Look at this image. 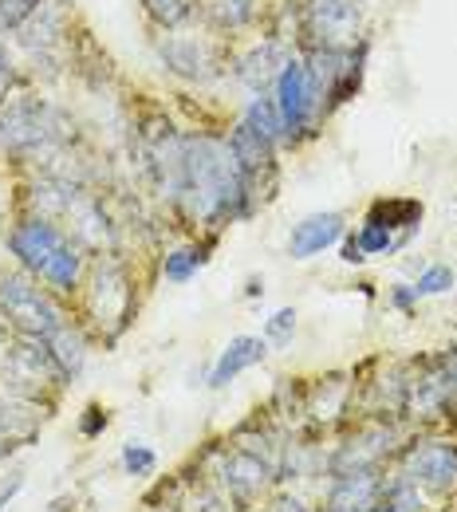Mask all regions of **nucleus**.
I'll return each mask as SVG.
<instances>
[{"label":"nucleus","mask_w":457,"mask_h":512,"mask_svg":"<svg viewBox=\"0 0 457 512\" xmlns=\"http://www.w3.org/2000/svg\"><path fill=\"white\" fill-rule=\"evenodd\" d=\"M0 150H4V130H0Z\"/></svg>","instance_id":"4c0bfd02"},{"label":"nucleus","mask_w":457,"mask_h":512,"mask_svg":"<svg viewBox=\"0 0 457 512\" xmlns=\"http://www.w3.org/2000/svg\"><path fill=\"white\" fill-rule=\"evenodd\" d=\"M142 8L158 28H182L194 20L197 0H142Z\"/></svg>","instance_id":"5701e85b"},{"label":"nucleus","mask_w":457,"mask_h":512,"mask_svg":"<svg viewBox=\"0 0 457 512\" xmlns=\"http://www.w3.org/2000/svg\"><path fill=\"white\" fill-rule=\"evenodd\" d=\"M367 221H375V225H383V229H406V233H414L418 229V221H422V201H410V197H391V201H375L371 205V213H367Z\"/></svg>","instance_id":"aec40b11"},{"label":"nucleus","mask_w":457,"mask_h":512,"mask_svg":"<svg viewBox=\"0 0 457 512\" xmlns=\"http://www.w3.org/2000/svg\"><path fill=\"white\" fill-rule=\"evenodd\" d=\"M391 304L398 312H410L414 304H418V292H414V284H394L391 288Z\"/></svg>","instance_id":"2f4dec72"},{"label":"nucleus","mask_w":457,"mask_h":512,"mask_svg":"<svg viewBox=\"0 0 457 512\" xmlns=\"http://www.w3.org/2000/svg\"><path fill=\"white\" fill-rule=\"evenodd\" d=\"M209 461H217V469H213V485L221 489V497L233 505V509H249L257 497H261L264 489H268V481L276 477V469L261 461L257 453H249V449L241 446H217L209 449Z\"/></svg>","instance_id":"6e6552de"},{"label":"nucleus","mask_w":457,"mask_h":512,"mask_svg":"<svg viewBox=\"0 0 457 512\" xmlns=\"http://www.w3.org/2000/svg\"><path fill=\"white\" fill-rule=\"evenodd\" d=\"M0 130H4V150H12V154H56L71 138L64 115L36 95L4 103Z\"/></svg>","instance_id":"20e7f679"},{"label":"nucleus","mask_w":457,"mask_h":512,"mask_svg":"<svg viewBox=\"0 0 457 512\" xmlns=\"http://www.w3.org/2000/svg\"><path fill=\"white\" fill-rule=\"evenodd\" d=\"M44 347H48V355L56 359V367H60V375L64 379H75L79 371H83V363H87V343H83V335H79V327H56L48 339H44Z\"/></svg>","instance_id":"6ab92c4d"},{"label":"nucleus","mask_w":457,"mask_h":512,"mask_svg":"<svg viewBox=\"0 0 457 512\" xmlns=\"http://www.w3.org/2000/svg\"><path fill=\"white\" fill-rule=\"evenodd\" d=\"M245 123L264 134L268 142H280L284 138V123H280V111H276V103L268 99V95H257L249 107H245Z\"/></svg>","instance_id":"393cba45"},{"label":"nucleus","mask_w":457,"mask_h":512,"mask_svg":"<svg viewBox=\"0 0 457 512\" xmlns=\"http://www.w3.org/2000/svg\"><path fill=\"white\" fill-rule=\"evenodd\" d=\"M107 430V410L99 406V402H91L87 410H83V418H79V434L83 438H99Z\"/></svg>","instance_id":"7c9ffc66"},{"label":"nucleus","mask_w":457,"mask_h":512,"mask_svg":"<svg viewBox=\"0 0 457 512\" xmlns=\"http://www.w3.org/2000/svg\"><path fill=\"white\" fill-rule=\"evenodd\" d=\"M339 256H343L347 264H363V260H367V256H363V249H359V241H355V237H347V241H343V249H339Z\"/></svg>","instance_id":"72a5a7b5"},{"label":"nucleus","mask_w":457,"mask_h":512,"mask_svg":"<svg viewBox=\"0 0 457 512\" xmlns=\"http://www.w3.org/2000/svg\"><path fill=\"white\" fill-rule=\"evenodd\" d=\"M162 52V64L170 67L174 75L182 79H194V83H209L221 75V56L209 40H197V36H166L158 44Z\"/></svg>","instance_id":"9b49d317"},{"label":"nucleus","mask_w":457,"mask_h":512,"mask_svg":"<svg viewBox=\"0 0 457 512\" xmlns=\"http://www.w3.org/2000/svg\"><path fill=\"white\" fill-rule=\"evenodd\" d=\"M20 489H24V477H12L8 485H0V512H4L8 505H12V497H16Z\"/></svg>","instance_id":"473e14b6"},{"label":"nucleus","mask_w":457,"mask_h":512,"mask_svg":"<svg viewBox=\"0 0 457 512\" xmlns=\"http://www.w3.org/2000/svg\"><path fill=\"white\" fill-rule=\"evenodd\" d=\"M276 512H312V509H308L300 497H280V501H276Z\"/></svg>","instance_id":"f704fd0d"},{"label":"nucleus","mask_w":457,"mask_h":512,"mask_svg":"<svg viewBox=\"0 0 457 512\" xmlns=\"http://www.w3.org/2000/svg\"><path fill=\"white\" fill-rule=\"evenodd\" d=\"M8 71H16V67H12V56H8V48L0 44V75H8Z\"/></svg>","instance_id":"e433bc0d"},{"label":"nucleus","mask_w":457,"mask_h":512,"mask_svg":"<svg viewBox=\"0 0 457 512\" xmlns=\"http://www.w3.org/2000/svg\"><path fill=\"white\" fill-rule=\"evenodd\" d=\"M154 465H158V457H154V449L150 446H123V469L131 473V477H150L154 473Z\"/></svg>","instance_id":"c85d7f7f"},{"label":"nucleus","mask_w":457,"mask_h":512,"mask_svg":"<svg viewBox=\"0 0 457 512\" xmlns=\"http://www.w3.org/2000/svg\"><path fill=\"white\" fill-rule=\"evenodd\" d=\"M402 473L430 493H450L457 485V446L446 438H422L402 449Z\"/></svg>","instance_id":"9d476101"},{"label":"nucleus","mask_w":457,"mask_h":512,"mask_svg":"<svg viewBox=\"0 0 457 512\" xmlns=\"http://www.w3.org/2000/svg\"><path fill=\"white\" fill-rule=\"evenodd\" d=\"M182 213L197 225H221L249 217V197H245V174L229 150V142H217L209 134L186 138L182 146V186L178 197Z\"/></svg>","instance_id":"f257e3e1"},{"label":"nucleus","mask_w":457,"mask_h":512,"mask_svg":"<svg viewBox=\"0 0 457 512\" xmlns=\"http://www.w3.org/2000/svg\"><path fill=\"white\" fill-rule=\"evenodd\" d=\"M209 245L213 241H205V245H190V249H174V253H166V264H162V272H166V280L170 284H186L190 276H194L197 268L209 260Z\"/></svg>","instance_id":"4be33fe9"},{"label":"nucleus","mask_w":457,"mask_h":512,"mask_svg":"<svg viewBox=\"0 0 457 512\" xmlns=\"http://www.w3.org/2000/svg\"><path fill=\"white\" fill-rule=\"evenodd\" d=\"M253 16H257V4H253V0H213V4H209V20H213V28H221V32H237V28H245Z\"/></svg>","instance_id":"b1692460"},{"label":"nucleus","mask_w":457,"mask_h":512,"mask_svg":"<svg viewBox=\"0 0 457 512\" xmlns=\"http://www.w3.org/2000/svg\"><path fill=\"white\" fill-rule=\"evenodd\" d=\"M375 512H422V489L406 473L383 477V493H379Z\"/></svg>","instance_id":"412c9836"},{"label":"nucleus","mask_w":457,"mask_h":512,"mask_svg":"<svg viewBox=\"0 0 457 512\" xmlns=\"http://www.w3.org/2000/svg\"><path fill=\"white\" fill-rule=\"evenodd\" d=\"M60 40H64V8L44 0V4L32 12V20L20 28V44L32 48V52H48V48H56Z\"/></svg>","instance_id":"a211bd4d"},{"label":"nucleus","mask_w":457,"mask_h":512,"mask_svg":"<svg viewBox=\"0 0 457 512\" xmlns=\"http://www.w3.org/2000/svg\"><path fill=\"white\" fill-rule=\"evenodd\" d=\"M391 449H394V430L387 422H371V426H363L347 446H339V453L331 457V473L343 477V473L379 469Z\"/></svg>","instance_id":"f8f14e48"},{"label":"nucleus","mask_w":457,"mask_h":512,"mask_svg":"<svg viewBox=\"0 0 457 512\" xmlns=\"http://www.w3.org/2000/svg\"><path fill=\"white\" fill-rule=\"evenodd\" d=\"M0 323L20 339H48L64 327V308L24 272H0Z\"/></svg>","instance_id":"7ed1b4c3"},{"label":"nucleus","mask_w":457,"mask_h":512,"mask_svg":"<svg viewBox=\"0 0 457 512\" xmlns=\"http://www.w3.org/2000/svg\"><path fill=\"white\" fill-rule=\"evenodd\" d=\"M292 331H296V312L292 308H284V312H276L268 327H264V339H272V343H288L292 339Z\"/></svg>","instance_id":"c756f323"},{"label":"nucleus","mask_w":457,"mask_h":512,"mask_svg":"<svg viewBox=\"0 0 457 512\" xmlns=\"http://www.w3.org/2000/svg\"><path fill=\"white\" fill-rule=\"evenodd\" d=\"M44 422V406L32 398H16L0 390V453H16V449L32 446Z\"/></svg>","instance_id":"ddd939ff"},{"label":"nucleus","mask_w":457,"mask_h":512,"mask_svg":"<svg viewBox=\"0 0 457 512\" xmlns=\"http://www.w3.org/2000/svg\"><path fill=\"white\" fill-rule=\"evenodd\" d=\"M288 64V52L276 44V40H264V44H257L245 60H241V67H237V75L253 87V91H261L268 83H276V75H280V67Z\"/></svg>","instance_id":"f3484780"},{"label":"nucleus","mask_w":457,"mask_h":512,"mask_svg":"<svg viewBox=\"0 0 457 512\" xmlns=\"http://www.w3.org/2000/svg\"><path fill=\"white\" fill-rule=\"evenodd\" d=\"M355 241H359L363 256H383L402 245V237H394L391 229H383V225H375V221H363V229L355 233Z\"/></svg>","instance_id":"a878e982"},{"label":"nucleus","mask_w":457,"mask_h":512,"mask_svg":"<svg viewBox=\"0 0 457 512\" xmlns=\"http://www.w3.org/2000/svg\"><path fill=\"white\" fill-rule=\"evenodd\" d=\"M379 493H383V473L379 469L343 473V477H335V485L327 493L324 512H375Z\"/></svg>","instance_id":"4468645a"},{"label":"nucleus","mask_w":457,"mask_h":512,"mask_svg":"<svg viewBox=\"0 0 457 512\" xmlns=\"http://www.w3.org/2000/svg\"><path fill=\"white\" fill-rule=\"evenodd\" d=\"M359 4L355 0H308L304 4V36L312 40V52H347L359 40Z\"/></svg>","instance_id":"1a4fd4ad"},{"label":"nucleus","mask_w":457,"mask_h":512,"mask_svg":"<svg viewBox=\"0 0 457 512\" xmlns=\"http://www.w3.org/2000/svg\"><path fill=\"white\" fill-rule=\"evenodd\" d=\"M87 316L103 339H119L134 316V284L123 260L99 256L87 280Z\"/></svg>","instance_id":"39448f33"},{"label":"nucleus","mask_w":457,"mask_h":512,"mask_svg":"<svg viewBox=\"0 0 457 512\" xmlns=\"http://www.w3.org/2000/svg\"><path fill=\"white\" fill-rule=\"evenodd\" d=\"M0 383H4V394L40 402L52 386L64 383V375H60L56 359L48 355L44 339H20V335H16V343H4Z\"/></svg>","instance_id":"423d86ee"},{"label":"nucleus","mask_w":457,"mask_h":512,"mask_svg":"<svg viewBox=\"0 0 457 512\" xmlns=\"http://www.w3.org/2000/svg\"><path fill=\"white\" fill-rule=\"evenodd\" d=\"M8 249H12V256H16L32 276H40L48 288H56V292H75V288H79V276H83V249L67 237L56 221L28 217V221L12 225Z\"/></svg>","instance_id":"f03ea898"},{"label":"nucleus","mask_w":457,"mask_h":512,"mask_svg":"<svg viewBox=\"0 0 457 512\" xmlns=\"http://www.w3.org/2000/svg\"><path fill=\"white\" fill-rule=\"evenodd\" d=\"M276 111H280V123H284V138H300L308 134V127L316 123V115L324 111V95H320V83L312 75L308 60H296L288 56V64L280 67L276 75Z\"/></svg>","instance_id":"0eeeda50"},{"label":"nucleus","mask_w":457,"mask_h":512,"mask_svg":"<svg viewBox=\"0 0 457 512\" xmlns=\"http://www.w3.org/2000/svg\"><path fill=\"white\" fill-rule=\"evenodd\" d=\"M339 237H343V213H312V217H304L292 229L288 253L296 256V260H308V256L331 249Z\"/></svg>","instance_id":"dca6fc26"},{"label":"nucleus","mask_w":457,"mask_h":512,"mask_svg":"<svg viewBox=\"0 0 457 512\" xmlns=\"http://www.w3.org/2000/svg\"><path fill=\"white\" fill-rule=\"evenodd\" d=\"M454 268H446V264H434V268H426L418 280H414V292H418V300H426V296H442V292H450L454 288Z\"/></svg>","instance_id":"bb28decb"},{"label":"nucleus","mask_w":457,"mask_h":512,"mask_svg":"<svg viewBox=\"0 0 457 512\" xmlns=\"http://www.w3.org/2000/svg\"><path fill=\"white\" fill-rule=\"evenodd\" d=\"M264 355H268V339H257V335H237V339H229V347L221 351V359H217L213 371H209V386H213V390L229 386L241 371L264 363Z\"/></svg>","instance_id":"2eb2a0df"},{"label":"nucleus","mask_w":457,"mask_h":512,"mask_svg":"<svg viewBox=\"0 0 457 512\" xmlns=\"http://www.w3.org/2000/svg\"><path fill=\"white\" fill-rule=\"evenodd\" d=\"M44 0H0V32H20Z\"/></svg>","instance_id":"cd10ccee"},{"label":"nucleus","mask_w":457,"mask_h":512,"mask_svg":"<svg viewBox=\"0 0 457 512\" xmlns=\"http://www.w3.org/2000/svg\"><path fill=\"white\" fill-rule=\"evenodd\" d=\"M442 359H446V371L454 375V383H457V343H450V347L442 351Z\"/></svg>","instance_id":"c9c22d12"}]
</instances>
